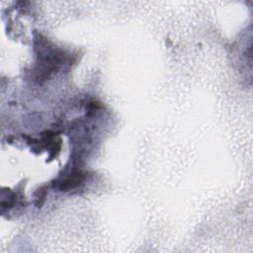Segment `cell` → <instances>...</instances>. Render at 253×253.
<instances>
[{
  "instance_id": "6da1fadb",
  "label": "cell",
  "mask_w": 253,
  "mask_h": 253,
  "mask_svg": "<svg viewBox=\"0 0 253 253\" xmlns=\"http://www.w3.org/2000/svg\"><path fill=\"white\" fill-rule=\"evenodd\" d=\"M83 180H84L83 173H81L80 171H75L70 173V175L64 178L63 180H61L59 182L60 185L58 186V188L62 191H68L70 189L77 187L79 184L83 182Z\"/></svg>"
}]
</instances>
